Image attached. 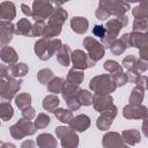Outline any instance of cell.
<instances>
[{
  "label": "cell",
  "instance_id": "44dd1931",
  "mask_svg": "<svg viewBox=\"0 0 148 148\" xmlns=\"http://www.w3.org/2000/svg\"><path fill=\"white\" fill-rule=\"evenodd\" d=\"M121 138H123V140H124L125 143L131 145V146L136 145V143L140 142V140H141L139 131H138V130H134V128L124 131V132L121 133Z\"/></svg>",
  "mask_w": 148,
  "mask_h": 148
},
{
  "label": "cell",
  "instance_id": "ab89813d",
  "mask_svg": "<svg viewBox=\"0 0 148 148\" xmlns=\"http://www.w3.org/2000/svg\"><path fill=\"white\" fill-rule=\"evenodd\" d=\"M126 49V45L124 44V42L121 39H116L111 45H110V50L113 54L118 56V54H121Z\"/></svg>",
  "mask_w": 148,
  "mask_h": 148
},
{
  "label": "cell",
  "instance_id": "f35d334b",
  "mask_svg": "<svg viewBox=\"0 0 148 148\" xmlns=\"http://www.w3.org/2000/svg\"><path fill=\"white\" fill-rule=\"evenodd\" d=\"M148 22L141 18H135L133 22V32H147Z\"/></svg>",
  "mask_w": 148,
  "mask_h": 148
},
{
  "label": "cell",
  "instance_id": "603a6c76",
  "mask_svg": "<svg viewBox=\"0 0 148 148\" xmlns=\"http://www.w3.org/2000/svg\"><path fill=\"white\" fill-rule=\"evenodd\" d=\"M31 31H32V25L29 22L28 18H21L15 28V34L22 35V36H30L31 37Z\"/></svg>",
  "mask_w": 148,
  "mask_h": 148
},
{
  "label": "cell",
  "instance_id": "8d00e7d4",
  "mask_svg": "<svg viewBox=\"0 0 148 148\" xmlns=\"http://www.w3.org/2000/svg\"><path fill=\"white\" fill-rule=\"evenodd\" d=\"M104 69H106L108 72H110L111 75H114L117 73H121L123 72V68L121 66L114 61V60H108L104 62Z\"/></svg>",
  "mask_w": 148,
  "mask_h": 148
},
{
  "label": "cell",
  "instance_id": "f907efd6",
  "mask_svg": "<svg viewBox=\"0 0 148 148\" xmlns=\"http://www.w3.org/2000/svg\"><path fill=\"white\" fill-rule=\"evenodd\" d=\"M21 8H22V12L27 15V16H32V9H30V7L25 3H22L21 5Z\"/></svg>",
  "mask_w": 148,
  "mask_h": 148
},
{
  "label": "cell",
  "instance_id": "f5cc1de1",
  "mask_svg": "<svg viewBox=\"0 0 148 148\" xmlns=\"http://www.w3.org/2000/svg\"><path fill=\"white\" fill-rule=\"evenodd\" d=\"M21 148H36V145L32 140H25L22 145H21Z\"/></svg>",
  "mask_w": 148,
  "mask_h": 148
},
{
  "label": "cell",
  "instance_id": "ee69618b",
  "mask_svg": "<svg viewBox=\"0 0 148 148\" xmlns=\"http://www.w3.org/2000/svg\"><path fill=\"white\" fill-rule=\"evenodd\" d=\"M92 35L103 39V38L105 37V35H106V29H105V27L99 25V24H96V25L94 27V29H92Z\"/></svg>",
  "mask_w": 148,
  "mask_h": 148
},
{
  "label": "cell",
  "instance_id": "c3c4849f",
  "mask_svg": "<svg viewBox=\"0 0 148 148\" xmlns=\"http://www.w3.org/2000/svg\"><path fill=\"white\" fill-rule=\"evenodd\" d=\"M109 16H110V15L106 13V10H104V9H103V8H101V7H98V8H97V10H96V17H97L98 20L104 21V20H106Z\"/></svg>",
  "mask_w": 148,
  "mask_h": 148
},
{
  "label": "cell",
  "instance_id": "d4e9b609",
  "mask_svg": "<svg viewBox=\"0 0 148 148\" xmlns=\"http://www.w3.org/2000/svg\"><path fill=\"white\" fill-rule=\"evenodd\" d=\"M69 57H72V53H71L68 45H62L60 47V50L57 52V59L61 66H68Z\"/></svg>",
  "mask_w": 148,
  "mask_h": 148
},
{
  "label": "cell",
  "instance_id": "484cf974",
  "mask_svg": "<svg viewBox=\"0 0 148 148\" xmlns=\"http://www.w3.org/2000/svg\"><path fill=\"white\" fill-rule=\"evenodd\" d=\"M61 25L62 24L49 21V23L46 24V29H45V32H44L43 37L44 38H52V37L58 36L60 34V31H61Z\"/></svg>",
  "mask_w": 148,
  "mask_h": 148
},
{
  "label": "cell",
  "instance_id": "681fc988",
  "mask_svg": "<svg viewBox=\"0 0 148 148\" xmlns=\"http://www.w3.org/2000/svg\"><path fill=\"white\" fill-rule=\"evenodd\" d=\"M136 86H139L143 89H148V77L147 76H140L136 81Z\"/></svg>",
  "mask_w": 148,
  "mask_h": 148
},
{
  "label": "cell",
  "instance_id": "30bf717a",
  "mask_svg": "<svg viewBox=\"0 0 148 148\" xmlns=\"http://www.w3.org/2000/svg\"><path fill=\"white\" fill-rule=\"evenodd\" d=\"M71 58H72L74 68H77V69H81V71H83L86 68H89V67L95 65V61L81 50H75L74 52H72Z\"/></svg>",
  "mask_w": 148,
  "mask_h": 148
},
{
  "label": "cell",
  "instance_id": "60d3db41",
  "mask_svg": "<svg viewBox=\"0 0 148 148\" xmlns=\"http://www.w3.org/2000/svg\"><path fill=\"white\" fill-rule=\"evenodd\" d=\"M79 99H80L81 104H83V105H91V104H94V96L88 90H81V92L79 95Z\"/></svg>",
  "mask_w": 148,
  "mask_h": 148
},
{
  "label": "cell",
  "instance_id": "8fae6325",
  "mask_svg": "<svg viewBox=\"0 0 148 148\" xmlns=\"http://www.w3.org/2000/svg\"><path fill=\"white\" fill-rule=\"evenodd\" d=\"M117 114V108L112 104L109 109H106L105 111L102 112V114L98 117L97 119V127L101 130V131H106L111 127L112 123H113V119Z\"/></svg>",
  "mask_w": 148,
  "mask_h": 148
},
{
  "label": "cell",
  "instance_id": "b9f144b4",
  "mask_svg": "<svg viewBox=\"0 0 148 148\" xmlns=\"http://www.w3.org/2000/svg\"><path fill=\"white\" fill-rule=\"evenodd\" d=\"M50 124V117L45 113H39L35 120L36 128H45Z\"/></svg>",
  "mask_w": 148,
  "mask_h": 148
},
{
  "label": "cell",
  "instance_id": "836d02e7",
  "mask_svg": "<svg viewBox=\"0 0 148 148\" xmlns=\"http://www.w3.org/2000/svg\"><path fill=\"white\" fill-rule=\"evenodd\" d=\"M143 99V88L136 86L130 96V104H141Z\"/></svg>",
  "mask_w": 148,
  "mask_h": 148
},
{
  "label": "cell",
  "instance_id": "7dc6e473",
  "mask_svg": "<svg viewBox=\"0 0 148 148\" xmlns=\"http://www.w3.org/2000/svg\"><path fill=\"white\" fill-rule=\"evenodd\" d=\"M147 68H148V61L139 58L138 61H136V71H138V73L140 74V73L145 72Z\"/></svg>",
  "mask_w": 148,
  "mask_h": 148
},
{
  "label": "cell",
  "instance_id": "4fadbf2b",
  "mask_svg": "<svg viewBox=\"0 0 148 148\" xmlns=\"http://www.w3.org/2000/svg\"><path fill=\"white\" fill-rule=\"evenodd\" d=\"M15 32V27L9 21H1L0 22V44L1 46H6L13 38V34Z\"/></svg>",
  "mask_w": 148,
  "mask_h": 148
},
{
  "label": "cell",
  "instance_id": "9a60e30c",
  "mask_svg": "<svg viewBox=\"0 0 148 148\" xmlns=\"http://www.w3.org/2000/svg\"><path fill=\"white\" fill-rule=\"evenodd\" d=\"M112 101L113 99L109 94H95L94 95V108L97 111L103 112L112 105Z\"/></svg>",
  "mask_w": 148,
  "mask_h": 148
},
{
  "label": "cell",
  "instance_id": "2e32d148",
  "mask_svg": "<svg viewBox=\"0 0 148 148\" xmlns=\"http://www.w3.org/2000/svg\"><path fill=\"white\" fill-rule=\"evenodd\" d=\"M90 126V119L86 114H79L72 119L69 123V127L77 132H83Z\"/></svg>",
  "mask_w": 148,
  "mask_h": 148
},
{
  "label": "cell",
  "instance_id": "4dcf8cb0",
  "mask_svg": "<svg viewBox=\"0 0 148 148\" xmlns=\"http://www.w3.org/2000/svg\"><path fill=\"white\" fill-rule=\"evenodd\" d=\"M15 103H16V105H17L18 109L23 110V109L30 106V104H31V96H30L28 92L18 94V95L15 97Z\"/></svg>",
  "mask_w": 148,
  "mask_h": 148
},
{
  "label": "cell",
  "instance_id": "7bdbcfd3",
  "mask_svg": "<svg viewBox=\"0 0 148 148\" xmlns=\"http://www.w3.org/2000/svg\"><path fill=\"white\" fill-rule=\"evenodd\" d=\"M112 76V79H113V81L116 82V84H117V87L118 86H124L127 81H128V79H127V75L125 74V73H117V74H114V75H111Z\"/></svg>",
  "mask_w": 148,
  "mask_h": 148
},
{
  "label": "cell",
  "instance_id": "83f0119b",
  "mask_svg": "<svg viewBox=\"0 0 148 148\" xmlns=\"http://www.w3.org/2000/svg\"><path fill=\"white\" fill-rule=\"evenodd\" d=\"M83 77H84L83 71L73 67V68L68 72V75H67V80H66V81H68V82H71V83H73V84H77V86H79V84L83 81Z\"/></svg>",
  "mask_w": 148,
  "mask_h": 148
},
{
  "label": "cell",
  "instance_id": "11a10c76",
  "mask_svg": "<svg viewBox=\"0 0 148 148\" xmlns=\"http://www.w3.org/2000/svg\"><path fill=\"white\" fill-rule=\"evenodd\" d=\"M124 148H128V147H127V146H125V147H124Z\"/></svg>",
  "mask_w": 148,
  "mask_h": 148
},
{
  "label": "cell",
  "instance_id": "5bb4252c",
  "mask_svg": "<svg viewBox=\"0 0 148 148\" xmlns=\"http://www.w3.org/2000/svg\"><path fill=\"white\" fill-rule=\"evenodd\" d=\"M124 140L119 133L110 132L106 133L103 138V147L104 148H124Z\"/></svg>",
  "mask_w": 148,
  "mask_h": 148
},
{
  "label": "cell",
  "instance_id": "f546056e",
  "mask_svg": "<svg viewBox=\"0 0 148 148\" xmlns=\"http://www.w3.org/2000/svg\"><path fill=\"white\" fill-rule=\"evenodd\" d=\"M59 105V98L57 95H49L43 99V108L46 111H54Z\"/></svg>",
  "mask_w": 148,
  "mask_h": 148
},
{
  "label": "cell",
  "instance_id": "7a4b0ae2",
  "mask_svg": "<svg viewBox=\"0 0 148 148\" xmlns=\"http://www.w3.org/2000/svg\"><path fill=\"white\" fill-rule=\"evenodd\" d=\"M89 87L95 94H110L116 90L117 84L113 81L111 75L103 74V75H98L91 79Z\"/></svg>",
  "mask_w": 148,
  "mask_h": 148
},
{
  "label": "cell",
  "instance_id": "1f68e13d",
  "mask_svg": "<svg viewBox=\"0 0 148 148\" xmlns=\"http://www.w3.org/2000/svg\"><path fill=\"white\" fill-rule=\"evenodd\" d=\"M14 114V110L12 108V105L8 102H2L0 104V117L2 121H7L9 120Z\"/></svg>",
  "mask_w": 148,
  "mask_h": 148
},
{
  "label": "cell",
  "instance_id": "cb8c5ba5",
  "mask_svg": "<svg viewBox=\"0 0 148 148\" xmlns=\"http://www.w3.org/2000/svg\"><path fill=\"white\" fill-rule=\"evenodd\" d=\"M9 69V75L13 77H22L28 73V66L23 62H17L15 65L8 66Z\"/></svg>",
  "mask_w": 148,
  "mask_h": 148
},
{
  "label": "cell",
  "instance_id": "7402d4cb",
  "mask_svg": "<svg viewBox=\"0 0 148 148\" xmlns=\"http://www.w3.org/2000/svg\"><path fill=\"white\" fill-rule=\"evenodd\" d=\"M71 27H72L73 31H75L77 34H84L88 29V21L84 17L76 16L71 20Z\"/></svg>",
  "mask_w": 148,
  "mask_h": 148
},
{
  "label": "cell",
  "instance_id": "ba28073f",
  "mask_svg": "<svg viewBox=\"0 0 148 148\" xmlns=\"http://www.w3.org/2000/svg\"><path fill=\"white\" fill-rule=\"evenodd\" d=\"M54 9L51 2L46 1H35L32 3V17L35 21H44L46 17H51Z\"/></svg>",
  "mask_w": 148,
  "mask_h": 148
},
{
  "label": "cell",
  "instance_id": "ac0fdd59",
  "mask_svg": "<svg viewBox=\"0 0 148 148\" xmlns=\"http://www.w3.org/2000/svg\"><path fill=\"white\" fill-rule=\"evenodd\" d=\"M36 143L39 148H57V140L50 133H43L37 136Z\"/></svg>",
  "mask_w": 148,
  "mask_h": 148
},
{
  "label": "cell",
  "instance_id": "e0dca14e",
  "mask_svg": "<svg viewBox=\"0 0 148 148\" xmlns=\"http://www.w3.org/2000/svg\"><path fill=\"white\" fill-rule=\"evenodd\" d=\"M16 15L15 6L13 2L3 1L0 3V18L1 21H12Z\"/></svg>",
  "mask_w": 148,
  "mask_h": 148
},
{
  "label": "cell",
  "instance_id": "d6986e66",
  "mask_svg": "<svg viewBox=\"0 0 148 148\" xmlns=\"http://www.w3.org/2000/svg\"><path fill=\"white\" fill-rule=\"evenodd\" d=\"M82 89H80V87L77 84H73L68 81L64 82V87H62V96L66 101L71 99V98H74V97H79L80 92H81Z\"/></svg>",
  "mask_w": 148,
  "mask_h": 148
},
{
  "label": "cell",
  "instance_id": "d590c367",
  "mask_svg": "<svg viewBox=\"0 0 148 148\" xmlns=\"http://www.w3.org/2000/svg\"><path fill=\"white\" fill-rule=\"evenodd\" d=\"M64 80L61 77H54L49 84H47V89L49 91L53 92V94H57V92H60L62 90V87H64Z\"/></svg>",
  "mask_w": 148,
  "mask_h": 148
},
{
  "label": "cell",
  "instance_id": "f6af8a7d",
  "mask_svg": "<svg viewBox=\"0 0 148 148\" xmlns=\"http://www.w3.org/2000/svg\"><path fill=\"white\" fill-rule=\"evenodd\" d=\"M66 102H67V105H68V108H69L71 111H75V110H77V109L82 105L81 102H80V99H79V97L71 98V99H68V101H66Z\"/></svg>",
  "mask_w": 148,
  "mask_h": 148
},
{
  "label": "cell",
  "instance_id": "74e56055",
  "mask_svg": "<svg viewBox=\"0 0 148 148\" xmlns=\"http://www.w3.org/2000/svg\"><path fill=\"white\" fill-rule=\"evenodd\" d=\"M46 29V24L44 21H36V23L32 25V31H31V37L34 36H44Z\"/></svg>",
  "mask_w": 148,
  "mask_h": 148
},
{
  "label": "cell",
  "instance_id": "277c9868",
  "mask_svg": "<svg viewBox=\"0 0 148 148\" xmlns=\"http://www.w3.org/2000/svg\"><path fill=\"white\" fill-rule=\"evenodd\" d=\"M21 81L8 75L0 80V96L3 101H10L20 90Z\"/></svg>",
  "mask_w": 148,
  "mask_h": 148
},
{
  "label": "cell",
  "instance_id": "4316f807",
  "mask_svg": "<svg viewBox=\"0 0 148 148\" xmlns=\"http://www.w3.org/2000/svg\"><path fill=\"white\" fill-rule=\"evenodd\" d=\"M133 15L135 18H141L148 22V1H142L139 6L133 9Z\"/></svg>",
  "mask_w": 148,
  "mask_h": 148
},
{
  "label": "cell",
  "instance_id": "7c38bea8",
  "mask_svg": "<svg viewBox=\"0 0 148 148\" xmlns=\"http://www.w3.org/2000/svg\"><path fill=\"white\" fill-rule=\"evenodd\" d=\"M123 114L127 119H143L148 114V109L141 104H128L124 108Z\"/></svg>",
  "mask_w": 148,
  "mask_h": 148
},
{
  "label": "cell",
  "instance_id": "f1b7e54d",
  "mask_svg": "<svg viewBox=\"0 0 148 148\" xmlns=\"http://www.w3.org/2000/svg\"><path fill=\"white\" fill-rule=\"evenodd\" d=\"M56 118L58 120H60L61 123H65V124H69L73 119V113L71 110H65V109H56L53 111Z\"/></svg>",
  "mask_w": 148,
  "mask_h": 148
},
{
  "label": "cell",
  "instance_id": "ffe728a7",
  "mask_svg": "<svg viewBox=\"0 0 148 148\" xmlns=\"http://www.w3.org/2000/svg\"><path fill=\"white\" fill-rule=\"evenodd\" d=\"M0 57L1 60L3 62L9 64V66L17 64V53L15 52V50L10 46H3L1 47V52H0Z\"/></svg>",
  "mask_w": 148,
  "mask_h": 148
},
{
  "label": "cell",
  "instance_id": "8992f818",
  "mask_svg": "<svg viewBox=\"0 0 148 148\" xmlns=\"http://www.w3.org/2000/svg\"><path fill=\"white\" fill-rule=\"evenodd\" d=\"M57 136L61 141V146L64 148H76L79 145V138L75 134L74 130L71 127H65V126H59L56 130Z\"/></svg>",
  "mask_w": 148,
  "mask_h": 148
},
{
  "label": "cell",
  "instance_id": "d6a6232c",
  "mask_svg": "<svg viewBox=\"0 0 148 148\" xmlns=\"http://www.w3.org/2000/svg\"><path fill=\"white\" fill-rule=\"evenodd\" d=\"M67 18V12L62 8H56L53 14L51 15L50 20L49 21H52V22H56V23H59V24H62Z\"/></svg>",
  "mask_w": 148,
  "mask_h": 148
},
{
  "label": "cell",
  "instance_id": "bcb514c9",
  "mask_svg": "<svg viewBox=\"0 0 148 148\" xmlns=\"http://www.w3.org/2000/svg\"><path fill=\"white\" fill-rule=\"evenodd\" d=\"M35 114H36L35 109L31 108V106H28V108H25V109L22 110V116H23V118L27 119V120H31V119L35 117Z\"/></svg>",
  "mask_w": 148,
  "mask_h": 148
},
{
  "label": "cell",
  "instance_id": "52a82bcc",
  "mask_svg": "<svg viewBox=\"0 0 148 148\" xmlns=\"http://www.w3.org/2000/svg\"><path fill=\"white\" fill-rule=\"evenodd\" d=\"M83 46L88 51V56L95 62L104 56V45L92 37H86L83 39Z\"/></svg>",
  "mask_w": 148,
  "mask_h": 148
},
{
  "label": "cell",
  "instance_id": "e575fe53",
  "mask_svg": "<svg viewBox=\"0 0 148 148\" xmlns=\"http://www.w3.org/2000/svg\"><path fill=\"white\" fill-rule=\"evenodd\" d=\"M37 79H38V81H39L42 84H46V83L49 84L54 77H53V73H52L51 69L44 68V69H40V71L38 72Z\"/></svg>",
  "mask_w": 148,
  "mask_h": 148
},
{
  "label": "cell",
  "instance_id": "3957f363",
  "mask_svg": "<svg viewBox=\"0 0 148 148\" xmlns=\"http://www.w3.org/2000/svg\"><path fill=\"white\" fill-rule=\"evenodd\" d=\"M127 24V17L126 16H118L116 18L110 20L106 23V35L105 37L102 39V44L105 46H110L117 38L118 32L120 31V29H123V27H125Z\"/></svg>",
  "mask_w": 148,
  "mask_h": 148
},
{
  "label": "cell",
  "instance_id": "6da1fadb",
  "mask_svg": "<svg viewBox=\"0 0 148 148\" xmlns=\"http://www.w3.org/2000/svg\"><path fill=\"white\" fill-rule=\"evenodd\" d=\"M60 39H52V38H42L36 42L35 44V52L40 60L50 59L56 52H58L61 47Z\"/></svg>",
  "mask_w": 148,
  "mask_h": 148
},
{
  "label": "cell",
  "instance_id": "816d5d0a",
  "mask_svg": "<svg viewBox=\"0 0 148 148\" xmlns=\"http://www.w3.org/2000/svg\"><path fill=\"white\" fill-rule=\"evenodd\" d=\"M142 131H143V134L148 138V114L143 118V123H142Z\"/></svg>",
  "mask_w": 148,
  "mask_h": 148
},
{
  "label": "cell",
  "instance_id": "9c48e42d",
  "mask_svg": "<svg viewBox=\"0 0 148 148\" xmlns=\"http://www.w3.org/2000/svg\"><path fill=\"white\" fill-rule=\"evenodd\" d=\"M109 15H117V16H123L125 12L130 9V5L124 1H99V6Z\"/></svg>",
  "mask_w": 148,
  "mask_h": 148
},
{
  "label": "cell",
  "instance_id": "db71d44e",
  "mask_svg": "<svg viewBox=\"0 0 148 148\" xmlns=\"http://www.w3.org/2000/svg\"><path fill=\"white\" fill-rule=\"evenodd\" d=\"M1 148H15V146L9 142H1Z\"/></svg>",
  "mask_w": 148,
  "mask_h": 148
},
{
  "label": "cell",
  "instance_id": "5b68a950",
  "mask_svg": "<svg viewBox=\"0 0 148 148\" xmlns=\"http://www.w3.org/2000/svg\"><path fill=\"white\" fill-rule=\"evenodd\" d=\"M9 132L14 139L20 140L27 135H32L36 132V126H35V123H31L30 120L22 118L15 125L9 127Z\"/></svg>",
  "mask_w": 148,
  "mask_h": 148
}]
</instances>
